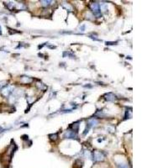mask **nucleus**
Segmentation results:
<instances>
[{"instance_id": "obj_6", "label": "nucleus", "mask_w": 168, "mask_h": 168, "mask_svg": "<svg viewBox=\"0 0 168 168\" xmlns=\"http://www.w3.org/2000/svg\"><path fill=\"white\" fill-rule=\"evenodd\" d=\"M88 124H89L90 126L96 125V124H98V120L95 119H89V121H88Z\"/></svg>"}, {"instance_id": "obj_5", "label": "nucleus", "mask_w": 168, "mask_h": 168, "mask_svg": "<svg viewBox=\"0 0 168 168\" xmlns=\"http://www.w3.org/2000/svg\"><path fill=\"white\" fill-rule=\"evenodd\" d=\"M11 88H4L3 90V95H4V96H8V94H9L10 93H11Z\"/></svg>"}, {"instance_id": "obj_3", "label": "nucleus", "mask_w": 168, "mask_h": 168, "mask_svg": "<svg viewBox=\"0 0 168 168\" xmlns=\"http://www.w3.org/2000/svg\"><path fill=\"white\" fill-rule=\"evenodd\" d=\"M105 97H106V99L108 101H114L116 99L115 96L113 93H108L105 95Z\"/></svg>"}, {"instance_id": "obj_1", "label": "nucleus", "mask_w": 168, "mask_h": 168, "mask_svg": "<svg viewBox=\"0 0 168 168\" xmlns=\"http://www.w3.org/2000/svg\"><path fill=\"white\" fill-rule=\"evenodd\" d=\"M91 8H92V10L94 12L95 15H99V5L97 3H93L91 4Z\"/></svg>"}, {"instance_id": "obj_7", "label": "nucleus", "mask_w": 168, "mask_h": 168, "mask_svg": "<svg viewBox=\"0 0 168 168\" xmlns=\"http://www.w3.org/2000/svg\"><path fill=\"white\" fill-rule=\"evenodd\" d=\"M40 3H42L44 6H48V5H50V3H51V1H41Z\"/></svg>"}, {"instance_id": "obj_4", "label": "nucleus", "mask_w": 168, "mask_h": 168, "mask_svg": "<svg viewBox=\"0 0 168 168\" xmlns=\"http://www.w3.org/2000/svg\"><path fill=\"white\" fill-rule=\"evenodd\" d=\"M94 157L96 158V160H102L103 159V154L101 152H95V155H94Z\"/></svg>"}, {"instance_id": "obj_8", "label": "nucleus", "mask_w": 168, "mask_h": 168, "mask_svg": "<svg viewBox=\"0 0 168 168\" xmlns=\"http://www.w3.org/2000/svg\"><path fill=\"white\" fill-rule=\"evenodd\" d=\"M0 34H1V28H0Z\"/></svg>"}, {"instance_id": "obj_2", "label": "nucleus", "mask_w": 168, "mask_h": 168, "mask_svg": "<svg viewBox=\"0 0 168 168\" xmlns=\"http://www.w3.org/2000/svg\"><path fill=\"white\" fill-rule=\"evenodd\" d=\"M66 136L67 138H75L76 135V133L73 130H68L66 133Z\"/></svg>"}]
</instances>
